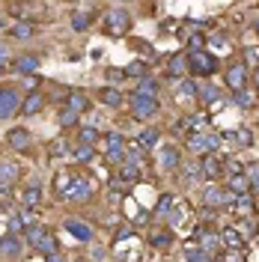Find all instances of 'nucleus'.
I'll list each match as a JSON object with an SVG mask.
<instances>
[{
    "instance_id": "45",
    "label": "nucleus",
    "mask_w": 259,
    "mask_h": 262,
    "mask_svg": "<svg viewBox=\"0 0 259 262\" xmlns=\"http://www.w3.org/2000/svg\"><path fill=\"white\" fill-rule=\"evenodd\" d=\"M251 185H254V188L259 191V170H254V179H251Z\"/></svg>"
},
{
    "instance_id": "5",
    "label": "nucleus",
    "mask_w": 259,
    "mask_h": 262,
    "mask_svg": "<svg viewBox=\"0 0 259 262\" xmlns=\"http://www.w3.org/2000/svg\"><path fill=\"white\" fill-rule=\"evenodd\" d=\"M18 104H21L18 89L15 87H0V119H9L18 110Z\"/></svg>"
},
{
    "instance_id": "42",
    "label": "nucleus",
    "mask_w": 259,
    "mask_h": 262,
    "mask_svg": "<svg viewBox=\"0 0 259 262\" xmlns=\"http://www.w3.org/2000/svg\"><path fill=\"white\" fill-rule=\"evenodd\" d=\"M236 101H239L242 107H248V104H251V95H245V89H242V92H236Z\"/></svg>"
},
{
    "instance_id": "24",
    "label": "nucleus",
    "mask_w": 259,
    "mask_h": 262,
    "mask_svg": "<svg viewBox=\"0 0 259 262\" xmlns=\"http://www.w3.org/2000/svg\"><path fill=\"white\" fill-rule=\"evenodd\" d=\"M233 209L242 215V218H248L251 212H254V200L248 197V194H242V197H236V203H233Z\"/></svg>"
},
{
    "instance_id": "7",
    "label": "nucleus",
    "mask_w": 259,
    "mask_h": 262,
    "mask_svg": "<svg viewBox=\"0 0 259 262\" xmlns=\"http://www.w3.org/2000/svg\"><path fill=\"white\" fill-rule=\"evenodd\" d=\"M188 149L191 152H212V149H218V134H191Z\"/></svg>"
},
{
    "instance_id": "31",
    "label": "nucleus",
    "mask_w": 259,
    "mask_h": 262,
    "mask_svg": "<svg viewBox=\"0 0 259 262\" xmlns=\"http://www.w3.org/2000/svg\"><path fill=\"white\" fill-rule=\"evenodd\" d=\"M125 75H128V78H140V81H143V78H146V63H131V66L125 69Z\"/></svg>"
},
{
    "instance_id": "33",
    "label": "nucleus",
    "mask_w": 259,
    "mask_h": 262,
    "mask_svg": "<svg viewBox=\"0 0 259 262\" xmlns=\"http://www.w3.org/2000/svg\"><path fill=\"white\" fill-rule=\"evenodd\" d=\"M60 125H66V128H69V125H78V113L66 107V110L60 113Z\"/></svg>"
},
{
    "instance_id": "28",
    "label": "nucleus",
    "mask_w": 259,
    "mask_h": 262,
    "mask_svg": "<svg viewBox=\"0 0 259 262\" xmlns=\"http://www.w3.org/2000/svg\"><path fill=\"white\" fill-rule=\"evenodd\" d=\"M18 176V167L12 161H0V182H12Z\"/></svg>"
},
{
    "instance_id": "50",
    "label": "nucleus",
    "mask_w": 259,
    "mask_h": 262,
    "mask_svg": "<svg viewBox=\"0 0 259 262\" xmlns=\"http://www.w3.org/2000/svg\"><path fill=\"white\" fill-rule=\"evenodd\" d=\"M257 33H259V21H257Z\"/></svg>"
},
{
    "instance_id": "35",
    "label": "nucleus",
    "mask_w": 259,
    "mask_h": 262,
    "mask_svg": "<svg viewBox=\"0 0 259 262\" xmlns=\"http://www.w3.org/2000/svg\"><path fill=\"white\" fill-rule=\"evenodd\" d=\"M152 245H155V248H167V245H170V233H155V236H152Z\"/></svg>"
},
{
    "instance_id": "19",
    "label": "nucleus",
    "mask_w": 259,
    "mask_h": 262,
    "mask_svg": "<svg viewBox=\"0 0 259 262\" xmlns=\"http://www.w3.org/2000/svg\"><path fill=\"white\" fill-rule=\"evenodd\" d=\"M158 158H161V167H167V170H173V167L179 164V149H173V146H164Z\"/></svg>"
},
{
    "instance_id": "21",
    "label": "nucleus",
    "mask_w": 259,
    "mask_h": 262,
    "mask_svg": "<svg viewBox=\"0 0 259 262\" xmlns=\"http://www.w3.org/2000/svg\"><path fill=\"white\" fill-rule=\"evenodd\" d=\"M86 107H89V98H86L84 92H69V110L81 113V110H86Z\"/></svg>"
},
{
    "instance_id": "46",
    "label": "nucleus",
    "mask_w": 259,
    "mask_h": 262,
    "mask_svg": "<svg viewBox=\"0 0 259 262\" xmlns=\"http://www.w3.org/2000/svg\"><path fill=\"white\" fill-rule=\"evenodd\" d=\"M6 72V57H0V75Z\"/></svg>"
},
{
    "instance_id": "23",
    "label": "nucleus",
    "mask_w": 259,
    "mask_h": 262,
    "mask_svg": "<svg viewBox=\"0 0 259 262\" xmlns=\"http://www.w3.org/2000/svg\"><path fill=\"white\" fill-rule=\"evenodd\" d=\"M248 188H251V179H248V176H242V173H239V176H233V179H230V191H233L236 197L248 194Z\"/></svg>"
},
{
    "instance_id": "22",
    "label": "nucleus",
    "mask_w": 259,
    "mask_h": 262,
    "mask_svg": "<svg viewBox=\"0 0 259 262\" xmlns=\"http://www.w3.org/2000/svg\"><path fill=\"white\" fill-rule=\"evenodd\" d=\"M200 170H203V176H209V179H215V176H221V161L218 158H203V164H200Z\"/></svg>"
},
{
    "instance_id": "37",
    "label": "nucleus",
    "mask_w": 259,
    "mask_h": 262,
    "mask_svg": "<svg viewBox=\"0 0 259 262\" xmlns=\"http://www.w3.org/2000/svg\"><path fill=\"white\" fill-rule=\"evenodd\" d=\"M48 152H51V155H63V152H69V146H66V143H63V140H54V143H51V149H48Z\"/></svg>"
},
{
    "instance_id": "14",
    "label": "nucleus",
    "mask_w": 259,
    "mask_h": 262,
    "mask_svg": "<svg viewBox=\"0 0 259 262\" xmlns=\"http://www.w3.org/2000/svg\"><path fill=\"white\" fill-rule=\"evenodd\" d=\"M39 69V57L36 54H21L18 60H15V72L18 75H33Z\"/></svg>"
},
{
    "instance_id": "1",
    "label": "nucleus",
    "mask_w": 259,
    "mask_h": 262,
    "mask_svg": "<svg viewBox=\"0 0 259 262\" xmlns=\"http://www.w3.org/2000/svg\"><path fill=\"white\" fill-rule=\"evenodd\" d=\"M92 194H95V185H92V179H86V176L69 179V188L63 191V197L72 200V203H86V200H92Z\"/></svg>"
},
{
    "instance_id": "8",
    "label": "nucleus",
    "mask_w": 259,
    "mask_h": 262,
    "mask_svg": "<svg viewBox=\"0 0 259 262\" xmlns=\"http://www.w3.org/2000/svg\"><path fill=\"white\" fill-rule=\"evenodd\" d=\"M66 233H69V236H75L78 242H92V227H89V224H84V221H78V218L66 221Z\"/></svg>"
},
{
    "instance_id": "29",
    "label": "nucleus",
    "mask_w": 259,
    "mask_h": 262,
    "mask_svg": "<svg viewBox=\"0 0 259 262\" xmlns=\"http://www.w3.org/2000/svg\"><path fill=\"white\" fill-rule=\"evenodd\" d=\"M98 140V131L95 128H81V134H78V143L81 146H92Z\"/></svg>"
},
{
    "instance_id": "16",
    "label": "nucleus",
    "mask_w": 259,
    "mask_h": 262,
    "mask_svg": "<svg viewBox=\"0 0 259 262\" xmlns=\"http://www.w3.org/2000/svg\"><path fill=\"white\" fill-rule=\"evenodd\" d=\"M21 203H24L27 209H36V206L42 203V185H27V188L21 191Z\"/></svg>"
},
{
    "instance_id": "4",
    "label": "nucleus",
    "mask_w": 259,
    "mask_h": 262,
    "mask_svg": "<svg viewBox=\"0 0 259 262\" xmlns=\"http://www.w3.org/2000/svg\"><path fill=\"white\" fill-rule=\"evenodd\" d=\"M131 113L137 119H149L158 113V101L152 95H140V92H131Z\"/></svg>"
},
{
    "instance_id": "11",
    "label": "nucleus",
    "mask_w": 259,
    "mask_h": 262,
    "mask_svg": "<svg viewBox=\"0 0 259 262\" xmlns=\"http://www.w3.org/2000/svg\"><path fill=\"white\" fill-rule=\"evenodd\" d=\"M128 15L122 12V9H113V12H107V33H125L128 30Z\"/></svg>"
},
{
    "instance_id": "26",
    "label": "nucleus",
    "mask_w": 259,
    "mask_h": 262,
    "mask_svg": "<svg viewBox=\"0 0 259 262\" xmlns=\"http://www.w3.org/2000/svg\"><path fill=\"white\" fill-rule=\"evenodd\" d=\"M9 33H12L15 39H30V36H33V24L18 21V24H12V27H9Z\"/></svg>"
},
{
    "instance_id": "10",
    "label": "nucleus",
    "mask_w": 259,
    "mask_h": 262,
    "mask_svg": "<svg viewBox=\"0 0 259 262\" xmlns=\"http://www.w3.org/2000/svg\"><path fill=\"white\" fill-rule=\"evenodd\" d=\"M230 200H233V197H230V194H224V191H221V188H215V185H209V188L203 191V203H206V206H212V209H221V206H227Z\"/></svg>"
},
{
    "instance_id": "44",
    "label": "nucleus",
    "mask_w": 259,
    "mask_h": 262,
    "mask_svg": "<svg viewBox=\"0 0 259 262\" xmlns=\"http://www.w3.org/2000/svg\"><path fill=\"white\" fill-rule=\"evenodd\" d=\"M45 262H63V257L60 254H51V257H45Z\"/></svg>"
},
{
    "instance_id": "36",
    "label": "nucleus",
    "mask_w": 259,
    "mask_h": 262,
    "mask_svg": "<svg viewBox=\"0 0 259 262\" xmlns=\"http://www.w3.org/2000/svg\"><path fill=\"white\" fill-rule=\"evenodd\" d=\"M203 101L209 104V101H218V89L209 84V87H203Z\"/></svg>"
},
{
    "instance_id": "40",
    "label": "nucleus",
    "mask_w": 259,
    "mask_h": 262,
    "mask_svg": "<svg viewBox=\"0 0 259 262\" xmlns=\"http://www.w3.org/2000/svg\"><path fill=\"white\" fill-rule=\"evenodd\" d=\"M179 92H188V95H194V92H197V84H194V81H182Z\"/></svg>"
},
{
    "instance_id": "43",
    "label": "nucleus",
    "mask_w": 259,
    "mask_h": 262,
    "mask_svg": "<svg viewBox=\"0 0 259 262\" xmlns=\"http://www.w3.org/2000/svg\"><path fill=\"white\" fill-rule=\"evenodd\" d=\"M107 78H110V81H122V78H125V72H119V69H113V72H107Z\"/></svg>"
},
{
    "instance_id": "9",
    "label": "nucleus",
    "mask_w": 259,
    "mask_h": 262,
    "mask_svg": "<svg viewBox=\"0 0 259 262\" xmlns=\"http://www.w3.org/2000/svg\"><path fill=\"white\" fill-rule=\"evenodd\" d=\"M227 84H230L236 92H242V89H245V84H248V72H245V66H242V63H236V66H230V69H227Z\"/></svg>"
},
{
    "instance_id": "18",
    "label": "nucleus",
    "mask_w": 259,
    "mask_h": 262,
    "mask_svg": "<svg viewBox=\"0 0 259 262\" xmlns=\"http://www.w3.org/2000/svg\"><path fill=\"white\" fill-rule=\"evenodd\" d=\"M98 98H101L107 107H119V104H122V92H119V89H113V87H104V89L98 92Z\"/></svg>"
},
{
    "instance_id": "13",
    "label": "nucleus",
    "mask_w": 259,
    "mask_h": 262,
    "mask_svg": "<svg viewBox=\"0 0 259 262\" xmlns=\"http://www.w3.org/2000/svg\"><path fill=\"white\" fill-rule=\"evenodd\" d=\"M0 257H6V260L21 257V242H18V236H3V239H0Z\"/></svg>"
},
{
    "instance_id": "34",
    "label": "nucleus",
    "mask_w": 259,
    "mask_h": 262,
    "mask_svg": "<svg viewBox=\"0 0 259 262\" xmlns=\"http://www.w3.org/2000/svg\"><path fill=\"white\" fill-rule=\"evenodd\" d=\"M155 140H158V131L155 128H149V131L140 134V146H155Z\"/></svg>"
},
{
    "instance_id": "17",
    "label": "nucleus",
    "mask_w": 259,
    "mask_h": 262,
    "mask_svg": "<svg viewBox=\"0 0 259 262\" xmlns=\"http://www.w3.org/2000/svg\"><path fill=\"white\" fill-rule=\"evenodd\" d=\"M119 179H122V182L140 179V164H137V161H122V164H119Z\"/></svg>"
},
{
    "instance_id": "2",
    "label": "nucleus",
    "mask_w": 259,
    "mask_h": 262,
    "mask_svg": "<svg viewBox=\"0 0 259 262\" xmlns=\"http://www.w3.org/2000/svg\"><path fill=\"white\" fill-rule=\"evenodd\" d=\"M188 69L194 72V75H215L218 72V57L215 54H209V51H191L188 54Z\"/></svg>"
},
{
    "instance_id": "6",
    "label": "nucleus",
    "mask_w": 259,
    "mask_h": 262,
    "mask_svg": "<svg viewBox=\"0 0 259 262\" xmlns=\"http://www.w3.org/2000/svg\"><path fill=\"white\" fill-rule=\"evenodd\" d=\"M107 143H104V158L110 161V164H122L125 161V140L119 137V134H110V137H104Z\"/></svg>"
},
{
    "instance_id": "20",
    "label": "nucleus",
    "mask_w": 259,
    "mask_h": 262,
    "mask_svg": "<svg viewBox=\"0 0 259 262\" xmlns=\"http://www.w3.org/2000/svg\"><path fill=\"white\" fill-rule=\"evenodd\" d=\"M185 66H188V57H182V54H176L170 63H167V75H173V78H179V75H185Z\"/></svg>"
},
{
    "instance_id": "15",
    "label": "nucleus",
    "mask_w": 259,
    "mask_h": 262,
    "mask_svg": "<svg viewBox=\"0 0 259 262\" xmlns=\"http://www.w3.org/2000/svg\"><path fill=\"white\" fill-rule=\"evenodd\" d=\"M6 140H9L12 149H27V146H30V131H27V128H12V131L6 134Z\"/></svg>"
},
{
    "instance_id": "32",
    "label": "nucleus",
    "mask_w": 259,
    "mask_h": 262,
    "mask_svg": "<svg viewBox=\"0 0 259 262\" xmlns=\"http://www.w3.org/2000/svg\"><path fill=\"white\" fill-rule=\"evenodd\" d=\"M137 92H140V95H152V98H155V81L143 78V81H140V87H137Z\"/></svg>"
},
{
    "instance_id": "48",
    "label": "nucleus",
    "mask_w": 259,
    "mask_h": 262,
    "mask_svg": "<svg viewBox=\"0 0 259 262\" xmlns=\"http://www.w3.org/2000/svg\"><path fill=\"white\" fill-rule=\"evenodd\" d=\"M257 89H259V66H257Z\"/></svg>"
},
{
    "instance_id": "27",
    "label": "nucleus",
    "mask_w": 259,
    "mask_h": 262,
    "mask_svg": "<svg viewBox=\"0 0 259 262\" xmlns=\"http://www.w3.org/2000/svg\"><path fill=\"white\" fill-rule=\"evenodd\" d=\"M224 245H227V248H245L242 233H239V230H224Z\"/></svg>"
},
{
    "instance_id": "30",
    "label": "nucleus",
    "mask_w": 259,
    "mask_h": 262,
    "mask_svg": "<svg viewBox=\"0 0 259 262\" xmlns=\"http://www.w3.org/2000/svg\"><path fill=\"white\" fill-rule=\"evenodd\" d=\"M72 27H75L78 33L86 30V27H89V15H86V12H75V15H72Z\"/></svg>"
},
{
    "instance_id": "39",
    "label": "nucleus",
    "mask_w": 259,
    "mask_h": 262,
    "mask_svg": "<svg viewBox=\"0 0 259 262\" xmlns=\"http://www.w3.org/2000/svg\"><path fill=\"white\" fill-rule=\"evenodd\" d=\"M18 230H27V227H24V224H21V218H18V215H15V218H12V221H9V236H15V233H18Z\"/></svg>"
},
{
    "instance_id": "3",
    "label": "nucleus",
    "mask_w": 259,
    "mask_h": 262,
    "mask_svg": "<svg viewBox=\"0 0 259 262\" xmlns=\"http://www.w3.org/2000/svg\"><path fill=\"white\" fill-rule=\"evenodd\" d=\"M27 242H30L33 251H39V254H45V257L57 254V242H54L42 227H30V230H27Z\"/></svg>"
},
{
    "instance_id": "49",
    "label": "nucleus",
    "mask_w": 259,
    "mask_h": 262,
    "mask_svg": "<svg viewBox=\"0 0 259 262\" xmlns=\"http://www.w3.org/2000/svg\"><path fill=\"white\" fill-rule=\"evenodd\" d=\"M72 262H84V260H72Z\"/></svg>"
},
{
    "instance_id": "38",
    "label": "nucleus",
    "mask_w": 259,
    "mask_h": 262,
    "mask_svg": "<svg viewBox=\"0 0 259 262\" xmlns=\"http://www.w3.org/2000/svg\"><path fill=\"white\" fill-rule=\"evenodd\" d=\"M75 155H78V161H89V158H92V146H81Z\"/></svg>"
},
{
    "instance_id": "47",
    "label": "nucleus",
    "mask_w": 259,
    "mask_h": 262,
    "mask_svg": "<svg viewBox=\"0 0 259 262\" xmlns=\"http://www.w3.org/2000/svg\"><path fill=\"white\" fill-rule=\"evenodd\" d=\"M0 30H6V21H3V18H0Z\"/></svg>"
},
{
    "instance_id": "12",
    "label": "nucleus",
    "mask_w": 259,
    "mask_h": 262,
    "mask_svg": "<svg viewBox=\"0 0 259 262\" xmlns=\"http://www.w3.org/2000/svg\"><path fill=\"white\" fill-rule=\"evenodd\" d=\"M42 107H45V95H42V92H30V95L21 101V113H24V116H36Z\"/></svg>"
},
{
    "instance_id": "41",
    "label": "nucleus",
    "mask_w": 259,
    "mask_h": 262,
    "mask_svg": "<svg viewBox=\"0 0 259 262\" xmlns=\"http://www.w3.org/2000/svg\"><path fill=\"white\" fill-rule=\"evenodd\" d=\"M239 143L242 146H251V131L248 128H239Z\"/></svg>"
},
{
    "instance_id": "25",
    "label": "nucleus",
    "mask_w": 259,
    "mask_h": 262,
    "mask_svg": "<svg viewBox=\"0 0 259 262\" xmlns=\"http://www.w3.org/2000/svg\"><path fill=\"white\" fill-rule=\"evenodd\" d=\"M185 260L188 262H209V251H203V248H197V245H191V248H185Z\"/></svg>"
}]
</instances>
